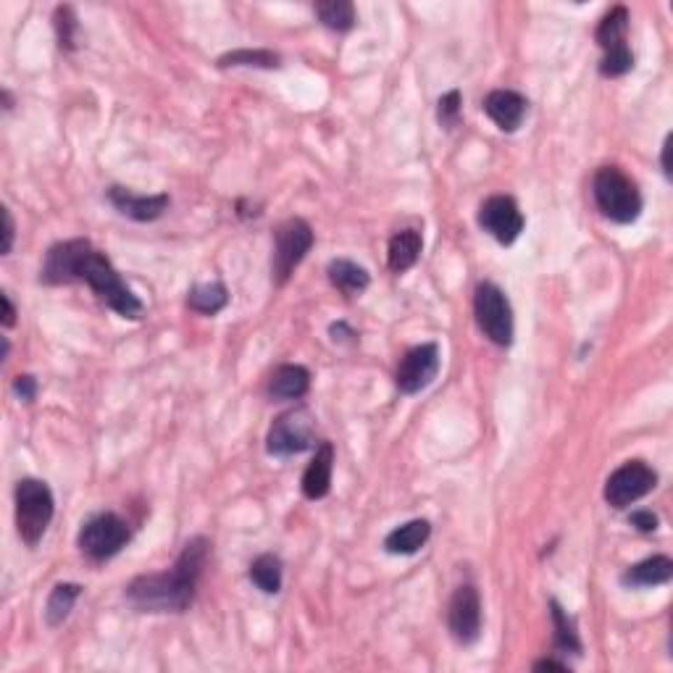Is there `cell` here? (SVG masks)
<instances>
[{
    "label": "cell",
    "instance_id": "6da1fadb",
    "mask_svg": "<svg viewBox=\"0 0 673 673\" xmlns=\"http://www.w3.org/2000/svg\"><path fill=\"white\" fill-rule=\"evenodd\" d=\"M40 282L45 284H71L87 282L90 290L103 303L116 311L121 319H140L142 300L129 290L114 263L108 261L106 253H100L90 240H66L56 242L45 253Z\"/></svg>",
    "mask_w": 673,
    "mask_h": 673
},
{
    "label": "cell",
    "instance_id": "7a4b0ae2",
    "mask_svg": "<svg viewBox=\"0 0 673 673\" xmlns=\"http://www.w3.org/2000/svg\"><path fill=\"white\" fill-rule=\"evenodd\" d=\"M208 539L195 537L161 574H142L129 581L127 600L140 613H185L195 600L200 574L208 560Z\"/></svg>",
    "mask_w": 673,
    "mask_h": 673
},
{
    "label": "cell",
    "instance_id": "3957f363",
    "mask_svg": "<svg viewBox=\"0 0 673 673\" xmlns=\"http://www.w3.org/2000/svg\"><path fill=\"white\" fill-rule=\"evenodd\" d=\"M592 195L605 219L616 221V224H631L639 219L642 213V192L634 185L629 174L618 169V166H600L592 179Z\"/></svg>",
    "mask_w": 673,
    "mask_h": 673
},
{
    "label": "cell",
    "instance_id": "277c9868",
    "mask_svg": "<svg viewBox=\"0 0 673 673\" xmlns=\"http://www.w3.org/2000/svg\"><path fill=\"white\" fill-rule=\"evenodd\" d=\"M56 513L53 492L40 479H22L16 484V529L24 545L35 547L48 532Z\"/></svg>",
    "mask_w": 673,
    "mask_h": 673
},
{
    "label": "cell",
    "instance_id": "5b68a950",
    "mask_svg": "<svg viewBox=\"0 0 673 673\" xmlns=\"http://www.w3.org/2000/svg\"><path fill=\"white\" fill-rule=\"evenodd\" d=\"M476 324L489 342L497 348H508L513 342V308L505 292L492 282H482L474 292Z\"/></svg>",
    "mask_w": 673,
    "mask_h": 673
},
{
    "label": "cell",
    "instance_id": "8992f818",
    "mask_svg": "<svg viewBox=\"0 0 673 673\" xmlns=\"http://www.w3.org/2000/svg\"><path fill=\"white\" fill-rule=\"evenodd\" d=\"M129 539H132V532H129V524L124 518H119L116 513H98V516L82 524L77 542L79 550L87 558L103 563V560L119 555L127 547Z\"/></svg>",
    "mask_w": 673,
    "mask_h": 673
},
{
    "label": "cell",
    "instance_id": "52a82bcc",
    "mask_svg": "<svg viewBox=\"0 0 673 673\" xmlns=\"http://www.w3.org/2000/svg\"><path fill=\"white\" fill-rule=\"evenodd\" d=\"M316 447V418L305 408L287 411L271 424L269 437H266V450L277 458L298 455Z\"/></svg>",
    "mask_w": 673,
    "mask_h": 673
},
{
    "label": "cell",
    "instance_id": "ba28073f",
    "mask_svg": "<svg viewBox=\"0 0 673 673\" xmlns=\"http://www.w3.org/2000/svg\"><path fill=\"white\" fill-rule=\"evenodd\" d=\"M313 248V229L303 219H287L277 229V245H274V258H271V277L274 282L284 284L292 277V271L298 269L308 250Z\"/></svg>",
    "mask_w": 673,
    "mask_h": 673
},
{
    "label": "cell",
    "instance_id": "9c48e42d",
    "mask_svg": "<svg viewBox=\"0 0 673 673\" xmlns=\"http://www.w3.org/2000/svg\"><path fill=\"white\" fill-rule=\"evenodd\" d=\"M658 484L655 468L647 466L645 461H626L624 466L616 468L605 482V503L616 511H624L645 495H650Z\"/></svg>",
    "mask_w": 673,
    "mask_h": 673
},
{
    "label": "cell",
    "instance_id": "30bf717a",
    "mask_svg": "<svg viewBox=\"0 0 673 673\" xmlns=\"http://www.w3.org/2000/svg\"><path fill=\"white\" fill-rule=\"evenodd\" d=\"M440 363L442 358L437 342H424V345L411 348L403 355L400 366H397V390L403 392V395H418L421 390H426L440 374Z\"/></svg>",
    "mask_w": 673,
    "mask_h": 673
},
{
    "label": "cell",
    "instance_id": "8fae6325",
    "mask_svg": "<svg viewBox=\"0 0 673 673\" xmlns=\"http://www.w3.org/2000/svg\"><path fill=\"white\" fill-rule=\"evenodd\" d=\"M447 626L458 645H474L482 634V597L474 584H461L447 605Z\"/></svg>",
    "mask_w": 673,
    "mask_h": 673
},
{
    "label": "cell",
    "instance_id": "7c38bea8",
    "mask_svg": "<svg viewBox=\"0 0 673 673\" xmlns=\"http://www.w3.org/2000/svg\"><path fill=\"white\" fill-rule=\"evenodd\" d=\"M524 213L508 195H492L479 208V227L500 245H513L524 232Z\"/></svg>",
    "mask_w": 673,
    "mask_h": 673
},
{
    "label": "cell",
    "instance_id": "4fadbf2b",
    "mask_svg": "<svg viewBox=\"0 0 673 673\" xmlns=\"http://www.w3.org/2000/svg\"><path fill=\"white\" fill-rule=\"evenodd\" d=\"M111 206L132 221H156L169 211V195H137L129 187L114 185L108 190Z\"/></svg>",
    "mask_w": 673,
    "mask_h": 673
},
{
    "label": "cell",
    "instance_id": "5bb4252c",
    "mask_svg": "<svg viewBox=\"0 0 673 673\" xmlns=\"http://www.w3.org/2000/svg\"><path fill=\"white\" fill-rule=\"evenodd\" d=\"M484 114L495 121L497 129L516 132L529 114V100L516 90H492L484 98Z\"/></svg>",
    "mask_w": 673,
    "mask_h": 673
},
{
    "label": "cell",
    "instance_id": "9a60e30c",
    "mask_svg": "<svg viewBox=\"0 0 673 673\" xmlns=\"http://www.w3.org/2000/svg\"><path fill=\"white\" fill-rule=\"evenodd\" d=\"M332 471H334V445L321 442L316 447L313 461L308 463L303 474V495L308 500H324L332 489Z\"/></svg>",
    "mask_w": 673,
    "mask_h": 673
},
{
    "label": "cell",
    "instance_id": "2e32d148",
    "mask_svg": "<svg viewBox=\"0 0 673 673\" xmlns=\"http://www.w3.org/2000/svg\"><path fill=\"white\" fill-rule=\"evenodd\" d=\"M673 576V560L668 555H652L637 566H629L621 576L624 587H660L668 584Z\"/></svg>",
    "mask_w": 673,
    "mask_h": 673
},
{
    "label": "cell",
    "instance_id": "e0dca14e",
    "mask_svg": "<svg viewBox=\"0 0 673 673\" xmlns=\"http://www.w3.org/2000/svg\"><path fill=\"white\" fill-rule=\"evenodd\" d=\"M432 537V524L426 518H413L408 524L397 526L384 539V550L392 555H413L429 542Z\"/></svg>",
    "mask_w": 673,
    "mask_h": 673
},
{
    "label": "cell",
    "instance_id": "ac0fdd59",
    "mask_svg": "<svg viewBox=\"0 0 673 673\" xmlns=\"http://www.w3.org/2000/svg\"><path fill=\"white\" fill-rule=\"evenodd\" d=\"M311 390V371L298 363H284L274 371L269 382V395L277 400H300Z\"/></svg>",
    "mask_w": 673,
    "mask_h": 673
},
{
    "label": "cell",
    "instance_id": "d6986e66",
    "mask_svg": "<svg viewBox=\"0 0 673 673\" xmlns=\"http://www.w3.org/2000/svg\"><path fill=\"white\" fill-rule=\"evenodd\" d=\"M421 250H424V240H421V232H416V229H403V232L392 234L390 248H387L390 271L405 274L408 269H413L418 258H421Z\"/></svg>",
    "mask_w": 673,
    "mask_h": 673
},
{
    "label": "cell",
    "instance_id": "ffe728a7",
    "mask_svg": "<svg viewBox=\"0 0 673 673\" xmlns=\"http://www.w3.org/2000/svg\"><path fill=\"white\" fill-rule=\"evenodd\" d=\"M326 271H329V282L340 292H345V295H361L371 284L369 271L358 266V263L348 261V258H337V261L329 263Z\"/></svg>",
    "mask_w": 673,
    "mask_h": 673
},
{
    "label": "cell",
    "instance_id": "44dd1931",
    "mask_svg": "<svg viewBox=\"0 0 673 673\" xmlns=\"http://www.w3.org/2000/svg\"><path fill=\"white\" fill-rule=\"evenodd\" d=\"M626 32H629V8L616 6L600 19L595 29V40L608 53V50L626 45Z\"/></svg>",
    "mask_w": 673,
    "mask_h": 673
},
{
    "label": "cell",
    "instance_id": "7402d4cb",
    "mask_svg": "<svg viewBox=\"0 0 673 673\" xmlns=\"http://www.w3.org/2000/svg\"><path fill=\"white\" fill-rule=\"evenodd\" d=\"M82 595V587L79 584H71V581H64V584H56V587L50 589L48 603H45V621L48 626H61L69 618V613L74 610V603Z\"/></svg>",
    "mask_w": 673,
    "mask_h": 673
},
{
    "label": "cell",
    "instance_id": "603a6c76",
    "mask_svg": "<svg viewBox=\"0 0 673 673\" xmlns=\"http://www.w3.org/2000/svg\"><path fill=\"white\" fill-rule=\"evenodd\" d=\"M229 303V290L221 282H208L192 287L190 295H187V305L192 311L203 313V316H216L219 311H224Z\"/></svg>",
    "mask_w": 673,
    "mask_h": 673
},
{
    "label": "cell",
    "instance_id": "cb8c5ba5",
    "mask_svg": "<svg viewBox=\"0 0 673 673\" xmlns=\"http://www.w3.org/2000/svg\"><path fill=\"white\" fill-rule=\"evenodd\" d=\"M250 581L256 584L261 592L266 595H277L282 589V560L274 553L258 555L253 563H250Z\"/></svg>",
    "mask_w": 673,
    "mask_h": 673
},
{
    "label": "cell",
    "instance_id": "d4e9b609",
    "mask_svg": "<svg viewBox=\"0 0 673 673\" xmlns=\"http://www.w3.org/2000/svg\"><path fill=\"white\" fill-rule=\"evenodd\" d=\"M550 616H553V629H555V650H558L560 655H563V652L581 655V639L579 631H576L574 618L568 616L558 600H550Z\"/></svg>",
    "mask_w": 673,
    "mask_h": 673
},
{
    "label": "cell",
    "instance_id": "484cf974",
    "mask_svg": "<svg viewBox=\"0 0 673 673\" xmlns=\"http://www.w3.org/2000/svg\"><path fill=\"white\" fill-rule=\"evenodd\" d=\"M321 24L334 32H348L355 27V6L350 0H326V3H316L313 6Z\"/></svg>",
    "mask_w": 673,
    "mask_h": 673
},
{
    "label": "cell",
    "instance_id": "4316f807",
    "mask_svg": "<svg viewBox=\"0 0 673 673\" xmlns=\"http://www.w3.org/2000/svg\"><path fill=\"white\" fill-rule=\"evenodd\" d=\"M221 69H229V66H250V69H279L282 66V58L274 50H232L227 56L219 58Z\"/></svg>",
    "mask_w": 673,
    "mask_h": 673
},
{
    "label": "cell",
    "instance_id": "83f0119b",
    "mask_svg": "<svg viewBox=\"0 0 673 673\" xmlns=\"http://www.w3.org/2000/svg\"><path fill=\"white\" fill-rule=\"evenodd\" d=\"M53 24H56V35H58V45L64 50H74L77 48V32H79V22L77 14H74V8L71 6H58L56 16H53Z\"/></svg>",
    "mask_w": 673,
    "mask_h": 673
},
{
    "label": "cell",
    "instance_id": "f1b7e54d",
    "mask_svg": "<svg viewBox=\"0 0 673 673\" xmlns=\"http://www.w3.org/2000/svg\"><path fill=\"white\" fill-rule=\"evenodd\" d=\"M631 69H634V53H631L629 45L608 50L603 61H600V74L603 77H624Z\"/></svg>",
    "mask_w": 673,
    "mask_h": 673
},
{
    "label": "cell",
    "instance_id": "f546056e",
    "mask_svg": "<svg viewBox=\"0 0 673 673\" xmlns=\"http://www.w3.org/2000/svg\"><path fill=\"white\" fill-rule=\"evenodd\" d=\"M461 90H450L447 95H442L440 103H437V119L445 129H455L461 124Z\"/></svg>",
    "mask_w": 673,
    "mask_h": 673
},
{
    "label": "cell",
    "instance_id": "4dcf8cb0",
    "mask_svg": "<svg viewBox=\"0 0 673 673\" xmlns=\"http://www.w3.org/2000/svg\"><path fill=\"white\" fill-rule=\"evenodd\" d=\"M629 524L634 526V529H637V532H645V534H650V532H655V529H658V516H655V513L652 511H634L629 516Z\"/></svg>",
    "mask_w": 673,
    "mask_h": 673
},
{
    "label": "cell",
    "instance_id": "1f68e13d",
    "mask_svg": "<svg viewBox=\"0 0 673 673\" xmlns=\"http://www.w3.org/2000/svg\"><path fill=\"white\" fill-rule=\"evenodd\" d=\"M14 392L19 397H22L24 403H32V400H35V397H37V379H35V376H29V374L16 376V379H14Z\"/></svg>",
    "mask_w": 673,
    "mask_h": 673
},
{
    "label": "cell",
    "instance_id": "d6a6232c",
    "mask_svg": "<svg viewBox=\"0 0 673 673\" xmlns=\"http://www.w3.org/2000/svg\"><path fill=\"white\" fill-rule=\"evenodd\" d=\"M14 250V216L8 208H3V256Z\"/></svg>",
    "mask_w": 673,
    "mask_h": 673
},
{
    "label": "cell",
    "instance_id": "836d02e7",
    "mask_svg": "<svg viewBox=\"0 0 673 673\" xmlns=\"http://www.w3.org/2000/svg\"><path fill=\"white\" fill-rule=\"evenodd\" d=\"M329 332H332V340L334 342H345V340L353 342L355 337H358V334H355L353 329H350V326L345 324V321H337V324H332V329H329Z\"/></svg>",
    "mask_w": 673,
    "mask_h": 673
},
{
    "label": "cell",
    "instance_id": "e575fe53",
    "mask_svg": "<svg viewBox=\"0 0 673 673\" xmlns=\"http://www.w3.org/2000/svg\"><path fill=\"white\" fill-rule=\"evenodd\" d=\"M0 303H3V326H6V329H11V326L16 324V308H14V303H11V298H8L6 292L0 295Z\"/></svg>",
    "mask_w": 673,
    "mask_h": 673
},
{
    "label": "cell",
    "instance_id": "d590c367",
    "mask_svg": "<svg viewBox=\"0 0 673 673\" xmlns=\"http://www.w3.org/2000/svg\"><path fill=\"white\" fill-rule=\"evenodd\" d=\"M534 671H560V673H571V668H568L566 663H560V660L545 658V660H537V663H534Z\"/></svg>",
    "mask_w": 673,
    "mask_h": 673
},
{
    "label": "cell",
    "instance_id": "8d00e7d4",
    "mask_svg": "<svg viewBox=\"0 0 673 673\" xmlns=\"http://www.w3.org/2000/svg\"><path fill=\"white\" fill-rule=\"evenodd\" d=\"M671 140L673 137L668 135L666 142H663V156H660V166H663V174H666L668 179H671V158H668L671 156Z\"/></svg>",
    "mask_w": 673,
    "mask_h": 673
}]
</instances>
